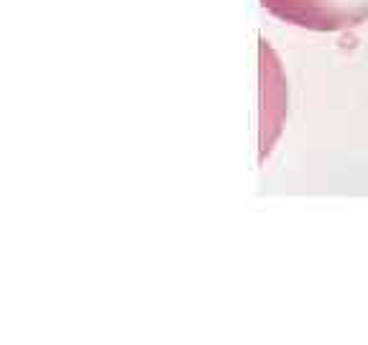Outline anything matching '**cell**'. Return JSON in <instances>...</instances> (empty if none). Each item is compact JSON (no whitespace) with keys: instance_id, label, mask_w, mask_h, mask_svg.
<instances>
[{"instance_id":"1","label":"cell","mask_w":368,"mask_h":345,"mask_svg":"<svg viewBox=\"0 0 368 345\" xmlns=\"http://www.w3.org/2000/svg\"><path fill=\"white\" fill-rule=\"evenodd\" d=\"M271 16L310 31H348L368 21V0H261Z\"/></svg>"}]
</instances>
